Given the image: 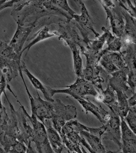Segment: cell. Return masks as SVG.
I'll return each instance as SVG.
<instances>
[{"label": "cell", "mask_w": 136, "mask_h": 153, "mask_svg": "<svg viewBox=\"0 0 136 153\" xmlns=\"http://www.w3.org/2000/svg\"><path fill=\"white\" fill-rule=\"evenodd\" d=\"M4 93L9 105L10 115L2 134L16 139L27 146L32 137L33 128L27 122V117L21 106L18 110H15L5 92Z\"/></svg>", "instance_id": "cell-1"}, {"label": "cell", "mask_w": 136, "mask_h": 153, "mask_svg": "<svg viewBox=\"0 0 136 153\" xmlns=\"http://www.w3.org/2000/svg\"><path fill=\"white\" fill-rule=\"evenodd\" d=\"M57 33L59 39L67 45L72 53L74 70L77 77L82 78L83 67L79 43L82 38L70 22H60L58 24Z\"/></svg>", "instance_id": "cell-2"}, {"label": "cell", "mask_w": 136, "mask_h": 153, "mask_svg": "<svg viewBox=\"0 0 136 153\" xmlns=\"http://www.w3.org/2000/svg\"><path fill=\"white\" fill-rule=\"evenodd\" d=\"M47 88L52 97L55 94H64L76 100L78 98H85L87 96L96 97L99 93L91 82L81 77H77L74 83L66 86L63 89H55L48 87Z\"/></svg>", "instance_id": "cell-3"}, {"label": "cell", "mask_w": 136, "mask_h": 153, "mask_svg": "<svg viewBox=\"0 0 136 153\" xmlns=\"http://www.w3.org/2000/svg\"><path fill=\"white\" fill-rule=\"evenodd\" d=\"M103 7L107 20H109L113 34L120 38L123 34L125 21L122 13V8L119 1H99Z\"/></svg>", "instance_id": "cell-4"}, {"label": "cell", "mask_w": 136, "mask_h": 153, "mask_svg": "<svg viewBox=\"0 0 136 153\" xmlns=\"http://www.w3.org/2000/svg\"><path fill=\"white\" fill-rule=\"evenodd\" d=\"M54 115L51 120L52 126L60 134L62 129L67 122L77 118V111L73 105H65L59 99L52 102Z\"/></svg>", "instance_id": "cell-5"}, {"label": "cell", "mask_w": 136, "mask_h": 153, "mask_svg": "<svg viewBox=\"0 0 136 153\" xmlns=\"http://www.w3.org/2000/svg\"><path fill=\"white\" fill-rule=\"evenodd\" d=\"M22 79L23 80L25 89L29 99L32 112L31 114L35 116L37 119L43 124L46 120H51L54 115L52 102L42 99L38 92V96L33 97L29 90L24 78H22Z\"/></svg>", "instance_id": "cell-6"}, {"label": "cell", "mask_w": 136, "mask_h": 153, "mask_svg": "<svg viewBox=\"0 0 136 153\" xmlns=\"http://www.w3.org/2000/svg\"><path fill=\"white\" fill-rule=\"evenodd\" d=\"M125 48L120 54L129 69L128 85L134 94L136 89V44H130Z\"/></svg>", "instance_id": "cell-7"}, {"label": "cell", "mask_w": 136, "mask_h": 153, "mask_svg": "<svg viewBox=\"0 0 136 153\" xmlns=\"http://www.w3.org/2000/svg\"><path fill=\"white\" fill-rule=\"evenodd\" d=\"M81 6V14H75L73 19L77 23V26L83 36V39L85 42L89 40L88 38V31H91L95 36V38L100 36V35L94 27L93 22L84 2L82 1H78Z\"/></svg>", "instance_id": "cell-8"}, {"label": "cell", "mask_w": 136, "mask_h": 153, "mask_svg": "<svg viewBox=\"0 0 136 153\" xmlns=\"http://www.w3.org/2000/svg\"><path fill=\"white\" fill-rule=\"evenodd\" d=\"M110 117L105 124L106 130L102 136L103 140L114 141L119 146H121L122 134L120 117L114 111L109 110Z\"/></svg>", "instance_id": "cell-9"}, {"label": "cell", "mask_w": 136, "mask_h": 153, "mask_svg": "<svg viewBox=\"0 0 136 153\" xmlns=\"http://www.w3.org/2000/svg\"><path fill=\"white\" fill-rule=\"evenodd\" d=\"M122 13L125 20V26L120 39L123 47L125 48L130 44H136V20L123 8Z\"/></svg>", "instance_id": "cell-10"}, {"label": "cell", "mask_w": 136, "mask_h": 153, "mask_svg": "<svg viewBox=\"0 0 136 153\" xmlns=\"http://www.w3.org/2000/svg\"><path fill=\"white\" fill-rule=\"evenodd\" d=\"M128 73L129 69L126 67L111 74L112 76L109 79L108 85L115 93L122 92L126 94L127 92H131L133 95V93L128 85Z\"/></svg>", "instance_id": "cell-11"}, {"label": "cell", "mask_w": 136, "mask_h": 153, "mask_svg": "<svg viewBox=\"0 0 136 153\" xmlns=\"http://www.w3.org/2000/svg\"><path fill=\"white\" fill-rule=\"evenodd\" d=\"M78 102L87 114L91 113L103 124L105 125L109 120V112L106 111L100 105H96L86 98H78L76 100Z\"/></svg>", "instance_id": "cell-12"}, {"label": "cell", "mask_w": 136, "mask_h": 153, "mask_svg": "<svg viewBox=\"0 0 136 153\" xmlns=\"http://www.w3.org/2000/svg\"><path fill=\"white\" fill-rule=\"evenodd\" d=\"M0 144L8 153H27V147L24 143L4 134H0Z\"/></svg>", "instance_id": "cell-13"}, {"label": "cell", "mask_w": 136, "mask_h": 153, "mask_svg": "<svg viewBox=\"0 0 136 153\" xmlns=\"http://www.w3.org/2000/svg\"><path fill=\"white\" fill-rule=\"evenodd\" d=\"M101 30L103 33L100 36L96 38L94 40L89 39L87 43L86 46L95 55H99L103 50V45L106 43L107 36L109 30L105 27H103Z\"/></svg>", "instance_id": "cell-14"}, {"label": "cell", "mask_w": 136, "mask_h": 153, "mask_svg": "<svg viewBox=\"0 0 136 153\" xmlns=\"http://www.w3.org/2000/svg\"><path fill=\"white\" fill-rule=\"evenodd\" d=\"M98 93L96 99L104 103L109 110H114L117 105V96L109 85H107L106 89Z\"/></svg>", "instance_id": "cell-15"}, {"label": "cell", "mask_w": 136, "mask_h": 153, "mask_svg": "<svg viewBox=\"0 0 136 153\" xmlns=\"http://www.w3.org/2000/svg\"><path fill=\"white\" fill-rule=\"evenodd\" d=\"M115 93L117 99L116 106L114 110L112 111L117 114L120 118H124L127 115L130 108L128 97L127 94L122 92H117Z\"/></svg>", "instance_id": "cell-16"}, {"label": "cell", "mask_w": 136, "mask_h": 153, "mask_svg": "<svg viewBox=\"0 0 136 153\" xmlns=\"http://www.w3.org/2000/svg\"><path fill=\"white\" fill-rule=\"evenodd\" d=\"M46 129L47 134L50 144L54 150L63 144L61 137L59 133L52 126L50 120H46L44 123Z\"/></svg>", "instance_id": "cell-17"}, {"label": "cell", "mask_w": 136, "mask_h": 153, "mask_svg": "<svg viewBox=\"0 0 136 153\" xmlns=\"http://www.w3.org/2000/svg\"><path fill=\"white\" fill-rule=\"evenodd\" d=\"M80 134L85 139L90 148L95 152L106 153L101 142L102 138L85 131H81Z\"/></svg>", "instance_id": "cell-18"}, {"label": "cell", "mask_w": 136, "mask_h": 153, "mask_svg": "<svg viewBox=\"0 0 136 153\" xmlns=\"http://www.w3.org/2000/svg\"><path fill=\"white\" fill-rule=\"evenodd\" d=\"M24 71L30 81L32 85L35 89L38 90L42 93L44 98L46 99V100L48 101L53 102L54 100V99H53V98L50 95L47 87L44 85L39 79L37 78L36 76L33 75L26 68L24 69Z\"/></svg>", "instance_id": "cell-19"}, {"label": "cell", "mask_w": 136, "mask_h": 153, "mask_svg": "<svg viewBox=\"0 0 136 153\" xmlns=\"http://www.w3.org/2000/svg\"><path fill=\"white\" fill-rule=\"evenodd\" d=\"M58 36V34L57 32L51 33L50 32V29L47 26H44L39 30L36 33L34 39L32 41L29 45L27 46V48L30 49L33 45L37 44L39 42L49 39L51 37Z\"/></svg>", "instance_id": "cell-20"}, {"label": "cell", "mask_w": 136, "mask_h": 153, "mask_svg": "<svg viewBox=\"0 0 136 153\" xmlns=\"http://www.w3.org/2000/svg\"><path fill=\"white\" fill-rule=\"evenodd\" d=\"M106 44L107 47L105 49L107 51L120 53L123 46L120 38H118L109 31L107 36Z\"/></svg>", "instance_id": "cell-21"}, {"label": "cell", "mask_w": 136, "mask_h": 153, "mask_svg": "<svg viewBox=\"0 0 136 153\" xmlns=\"http://www.w3.org/2000/svg\"><path fill=\"white\" fill-rule=\"evenodd\" d=\"M104 55L119 70L126 68V65L120 52L107 51Z\"/></svg>", "instance_id": "cell-22"}, {"label": "cell", "mask_w": 136, "mask_h": 153, "mask_svg": "<svg viewBox=\"0 0 136 153\" xmlns=\"http://www.w3.org/2000/svg\"><path fill=\"white\" fill-rule=\"evenodd\" d=\"M51 2L54 5L57 7V8L60 9L64 13H67L71 17L72 19L73 17L74 16L76 13L69 6V4L68 3L67 1H59V0H51Z\"/></svg>", "instance_id": "cell-23"}, {"label": "cell", "mask_w": 136, "mask_h": 153, "mask_svg": "<svg viewBox=\"0 0 136 153\" xmlns=\"http://www.w3.org/2000/svg\"><path fill=\"white\" fill-rule=\"evenodd\" d=\"M101 66L108 74H112L119 70L104 54L102 56L100 62Z\"/></svg>", "instance_id": "cell-24"}, {"label": "cell", "mask_w": 136, "mask_h": 153, "mask_svg": "<svg viewBox=\"0 0 136 153\" xmlns=\"http://www.w3.org/2000/svg\"><path fill=\"white\" fill-rule=\"evenodd\" d=\"M119 3L120 7L125 9L132 17L136 20V3L134 1L135 4L130 1H119Z\"/></svg>", "instance_id": "cell-25"}, {"label": "cell", "mask_w": 136, "mask_h": 153, "mask_svg": "<svg viewBox=\"0 0 136 153\" xmlns=\"http://www.w3.org/2000/svg\"><path fill=\"white\" fill-rule=\"evenodd\" d=\"M9 118L7 109L4 106L1 99H0V134L2 133L3 128L7 124Z\"/></svg>", "instance_id": "cell-26"}, {"label": "cell", "mask_w": 136, "mask_h": 153, "mask_svg": "<svg viewBox=\"0 0 136 153\" xmlns=\"http://www.w3.org/2000/svg\"><path fill=\"white\" fill-rule=\"evenodd\" d=\"M129 128L136 135V114L130 108L128 113L124 118Z\"/></svg>", "instance_id": "cell-27"}, {"label": "cell", "mask_w": 136, "mask_h": 153, "mask_svg": "<svg viewBox=\"0 0 136 153\" xmlns=\"http://www.w3.org/2000/svg\"><path fill=\"white\" fill-rule=\"evenodd\" d=\"M6 87V82L4 77L2 76L0 79V99H1V96L2 93L5 92Z\"/></svg>", "instance_id": "cell-28"}, {"label": "cell", "mask_w": 136, "mask_h": 153, "mask_svg": "<svg viewBox=\"0 0 136 153\" xmlns=\"http://www.w3.org/2000/svg\"><path fill=\"white\" fill-rule=\"evenodd\" d=\"M129 105L130 107H133L136 105V92L128 99Z\"/></svg>", "instance_id": "cell-29"}, {"label": "cell", "mask_w": 136, "mask_h": 153, "mask_svg": "<svg viewBox=\"0 0 136 153\" xmlns=\"http://www.w3.org/2000/svg\"><path fill=\"white\" fill-rule=\"evenodd\" d=\"M130 109H131V111H133L136 114V108L135 107H134V106L133 107H130Z\"/></svg>", "instance_id": "cell-30"}]
</instances>
